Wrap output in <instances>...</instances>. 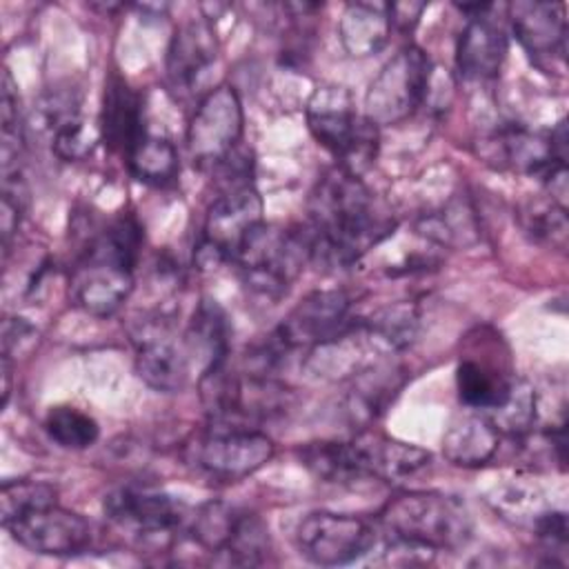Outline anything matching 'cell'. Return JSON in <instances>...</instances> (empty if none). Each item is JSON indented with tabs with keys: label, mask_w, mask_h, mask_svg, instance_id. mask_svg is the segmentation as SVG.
Instances as JSON below:
<instances>
[{
	"label": "cell",
	"mask_w": 569,
	"mask_h": 569,
	"mask_svg": "<svg viewBox=\"0 0 569 569\" xmlns=\"http://www.w3.org/2000/svg\"><path fill=\"white\" fill-rule=\"evenodd\" d=\"M491 149L500 167H509L538 178H542L553 164H565L553 158L549 147V133L540 136L522 127L502 129L493 138Z\"/></svg>",
	"instance_id": "d4e9b609"
},
{
	"label": "cell",
	"mask_w": 569,
	"mask_h": 569,
	"mask_svg": "<svg viewBox=\"0 0 569 569\" xmlns=\"http://www.w3.org/2000/svg\"><path fill=\"white\" fill-rule=\"evenodd\" d=\"M307 127L316 142L338 158V167L360 176L378 153V127L360 116L340 84H318L307 102Z\"/></svg>",
	"instance_id": "3957f363"
},
{
	"label": "cell",
	"mask_w": 569,
	"mask_h": 569,
	"mask_svg": "<svg viewBox=\"0 0 569 569\" xmlns=\"http://www.w3.org/2000/svg\"><path fill=\"white\" fill-rule=\"evenodd\" d=\"M242 122V102L236 89L229 84L211 89L198 102L187 129V147L193 162L202 167L224 162L240 142Z\"/></svg>",
	"instance_id": "9c48e42d"
},
{
	"label": "cell",
	"mask_w": 569,
	"mask_h": 569,
	"mask_svg": "<svg viewBox=\"0 0 569 569\" xmlns=\"http://www.w3.org/2000/svg\"><path fill=\"white\" fill-rule=\"evenodd\" d=\"M485 416L500 436L525 438L533 429L538 418L536 389L525 378H513L502 402Z\"/></svg>",
	"instance_id": "4316f807"
},
{
	"label": "cell",
	"mask_w": 569,
	"mask_h": 569,
	"mask_svg": "<svg viewBox=\"0 0 569 569\" xmlns=\"http://www.w3.org/2000/svg\"><path fill=\"white\" fill-rule=\"evenodd\" d=\"M4 529L20 547L40 556H76L91 545V525L58 502L31 511Z\"/></svg>",
	"instance_id": "8fae6325"
},
{
	"label": "cell",
	"mask_w": 569,
	"mask_h": 569,
	"mask_svg": "<svg viewBox=\"0 0 569 569\" xmlns=\"http://www.w3.org/2000/svg\"><path fill=\"white\" fill-rule=\"evenodd\" d=\"M309 242L302 229L258 224L231 262L238 264L242 282L269 300L282 298L309 262Z\"/></svg>",
	"instance_id": "277c9868"
},
{
	"label": "cell",
	"mask_w": 569,
	"mask_h": 569,
	"mask_svg": "<svg viewBox=\"0 0 569 569\" xmlns=\"http://www.w3.org/2000/svg\"><path fill=\"white\" fill-rule=\"evenodd\" d=\"M513 378L511 369L500 360L493 362L487 356L476 358L473 353H465L456 367L458 398L469 409L491 411L502 402Z\"/></svg>",
	"instance_id": "44dd1931"
},
{
	"label": "cell",
	"mask_w": 569,
	"mask_h": 569,
	"mask_svg": "<svg viewBox=\"0 0 569 569\" xmlns=\"http://www.w3.org/2000/svg\"><path fill=\"white\" fill-rule=\"evenodd\" d=\"M353 442L358 445L367 476L385 482L407 480L425 469L431 460V453L427 449L380 433H360L358 438H353Z\"/></svg>",
	"instance_id": "d6986e66"
},
{
	"label": "cell",
	"mask_w": 569,
	"mask_h": 569,
	"mask_svg": "<svg viewBox=\"0 0 569 569\" xmlns=\"http://www.w3.org/2000/svg\"><path fill=\"white\" fill-rule=\"evenodd\" d=\"M302 465L322 482H338L349 485L362 478H369L353 440H318L307 442L300 451Z\"/></svg>",
	"instance_id": "484cf974"
},
{
	"label": "cell",
	"mask_w": 569,
	"mask_h": 569,
	"mask_svg": "<svg viewBox=\"0 0 569 569\" xmlns=\"http://www.w3.org/2000/svg\"><path fill=\"white\" fill-rule=\"evenodd\" d=\"M133 291V271L113 262L84 258L71 278V296L87 313L107 318Z\"/></svg>",
	"instance_id": "9a60e30c"
},
{
	"label": "cell",
	"mask_w": 569,
	"mask_h": 569,
	"mask_svg": "<svg viewBox=\"0 0 569 569\" xmlns=\"http://www.w3.org/2000/svg\"><path fill=\"white\" fill-rule=\"evenodd\" d=\"M273 440L240 422L211 420V427L191 445V460L218 480H240L273 458Z\"/></svg>",
	"instance_id": "52a82bcc"
},
{
	"label": "cell",
	"mask_w": 569,
	"mask_h": 569,
	"mask_svg": "<svg viewBox=\"0 0 569 569\" xmlns=\"http://www.w3.org/2000/svg\"><path fill=\"white\" fill-rule=\"evenodd\" d=\"M267 553H269V531L264 522L256 513L242 511L236 525V531L220 556L229 565L251 567V565H260Z\"/></svg>",
	"instance_id": "e575fe53"
},
{
	"label": "cell",
	"mask_w": 569,
	"mask_h": 569,
	"mask_svg": "<svg viewBox=\"0 0 569 569\" xmlns=\"http://www.w3.org/2000/svg\"><path fill=\"white\" fill-rule=\"evenodd\" d=\"M305 227L309 258L322 267L345 269L393 233V220L382 213L360 176L336 167L325 173L309 198Z\"/></svg>",
	"instance_id": "6da1fadb"
},
{
	"label": "cell",
	"mask_w": 569,
	"mask_h": 569,
	"mask_svg": "<svg viewBox=\"0 0 569 569\" xmlns=\"http://www.w3.org/2000/svg\"><path fill=\"white\" fill-rule=\"evenodd\" d=\"M100 127L89 122L84 116H78L69 124H64L51 140V151L67 160V162H78L91 156L96 142L100 140Z\"/></svg>",
	"instance_id": "8d00e7d4"
},
{
	"label": "cell",
	"mask_w": 569,
	"mask_h": 569,
	"mask_svg": "<svg viewBox=\"0 0 569 569\" xmlns=\"http://www.w3.org/2000/svg\"><path fill=\"white\" fill-rule=\"evenodd\" d=\"M240 509L211 500L198 507V511L191 516L189 522V533L191 538L207 551L211 553H222L236 531V525L240 520Z\"/></svg>",
	"instance_id": "4dcf8cb0"
},
{
	"label": "cell",
	"mask_w": 569,
	"mask_h": 569,
	"mask_svg": "<svg viewBox=\"0 0 569 569\" xmlns=\"http://www.w3.org/2000/svg\"><path fill=\"white\" fill-rule=\"evenodd\" d=\"M129 171L133 178L147 182V184H169L178 176V151L173 142L160 136L144 133L133 149L127 153Z\"/></svg>",
	"instance_id": "f1b7e54d"
},
{
	"label": "cell",
	"mask_w": 569,
	"mask_h": 569,
	"mask_svg": "<svg viewBox=\"0 0 569 569\" xmlns=\"http://www.w3.org/2000/svg\"><path fill=\"white\" fill-rule=\"evenodd\" d=\"M58 502V491L53 485L42 480H7L0 487V520L2 527L49 505Z\"/></svg>",
	"instance_id": "1f68e13d"
},
{
	"label": "cell",
	"mask_w": 569,
	"mask_h": 569,
	"mask_svg": "<svg viewBox=\"0 0 569 569\" xmlns=\"http://www.w3.org/2000/svg\"><path fill=\"white\" fill-rule=\"evenodd\" d=\"M142 247V229L133 216L116 218L104 231H100L87 249L84 258L113 262L133 271Z\"/></svg>",
	"instance_id": "f546056e"
},
{
	"label": "cell",
	"mask_w": 569,
	"mask_h": 569,
	"mask_svg": "<svg viewBox=\"0 0 569 569\" xmlns=\"http://www.w3.org/2000/svg\"><path fill=\"white\" fill-rule=\"evenodd\" d=\"M104 513L120 527L144 538H171L187 525V507L169 493L120 487L104 498Z\"/></svg>",
	"instance_id": "30bf717a"
},
{
	"label": "cell",
	"mask_w": 569,
	"mask_h": 569,
	"mask_svg": "<svg viewBox=\"0 0 569 569\" xmlns=\"http://www.w3.org/2000/svg\"><path fill=\"white\" fill-rule=\"evenodd\" d=\"M100 136L109 149L129 153L133 144L144 136L142 127V100L120 78L111 76L104 84L102 111H100Z\"/></svg>",
	"instance_id": "e0dca14e"
},
{
	"label": "cell",
	"mask_w": 569,
	"mask_h": 569,
	"mask_svg": "<svg viewBox=\"0 0 569 569\" xmlns=\"http://www.w3.org/2000/svg\"><path fill=\"white\" fill-rule=\"evenodd\" d=\"M373 542L376 529L367 520L349 513L313 511L296 527L298 551L320 567L349 565L369 553Z\"/></svg>",
	"instance_id": "ba28073f"
},
{
	"label": "cell",
	"mask_w": 569,
	"mask_h": 569,
	"mask_svg": "<svg viewBox=\"0 0 569 569\" xmlns=\"http://www.w3.org/2000/svg\"><path fill=\"white\" fill-rule=\"evenodd\" d=\"M216 38L207 22L189 20L180 24L167 49V76L176 89H189L198 76L216 60Z\"/></svg>",
	"instance_id": "ffe728a7"
},
{
	"label": "cell",
	"mask_w": 569,
	"mask_h": 569,
	"mask_svg": "<svg viewBox=\"0 0 569 569\" xmlns=\"http://www.w3.org/2000/svg\"><path fill=\"white\" fill-rule=\"evenodd\" d=\"M231 327L224 309L216 300H200L184 333L189 362L200 367V376L229 362Z\"/></svg>",
	"instance_id": "ac0fdd59"
},
{
	"label": "cell",
	"mask_w": 569,
	"mask_h": 569,
	"mask_svg": "<svg viewBox=\"0 0 569 569\" xmlns=\"http://www.w3.org/2000/svg\"><path fill=\"white\" fill-rule=\"evenodd\" d=\"M36 340V329L24 318H7L2 325V356L11 360V356L20 353Z\"/></svg>",
	"instance_id": "74e56055"
},
{
	"label": "cell",
	"mask_w": 569,
	"mask_h": 569,
	"mask_svg": "<svg viewBox=\"0 0 569 569\" xmlns=\"http://www.w3.org/2000/svg\"><path fill=\"white\" fill-rule=\"evenodd\" d=\"M362 325L382 353L400 351L416 338L418 307L413 302H396L378 309Z\"/></svg>",
	"instance_id": "83f0119b"
},
{
	"label": "cell",
	"mask_w": 569,
	"mask_h": 569,
	"mask_svg": "<svg viewBox=\"0 0 569 569\" xmlns=\"http://www.w3.org/2000/svg\"><path fill=\"white\" fill-rule=\"evenodd\" d=\"M378 522L391 540L431 553L456 551L471 538L467 507L458 498L438 491H409L389 500Z\"/></svg>",
	"instance_id": "7a4b0ae2"
},
{
	"label": "cell",
	"mask_w": 569,
	"mask_h": 569,
	"mask_svg": "<svg viewBox=\"0 0 569 569\" xmlns=\"http://www.w3.org/2000/svg\"><path fill=\"white\" fill-rule=\"evenodd\" d=\"M487 11H491V7ZM487 11L469 16V22L458 38L456 64L467 80L496 78L507 56V33L500 22L487 16Z\"/></svg>",
	"instance_id": "2e32d148"
},
{
	"label": "cell",
	"mask_w": 569,
	"mask_h": 569,
	"mask_svg": "<svg viewBox=\"0 0 569 569\" xmlns=\"http://www.w3.org/2000/svg\"><path fill=\"white\" fill-rule=\"evenodd\" d=\"M80 113V100L69 89H51L33 104L31 111V127L38 136L47 138V142L71 120Z\"/></svg>",
	"instance_id": "d590c367"
},
{
	"label": "cell",
	"mask_w": 569,
	"mask_h": 569,
	"mask_svg": "<svg viewBox=\"0 0 569 569\" xmlns=\"http://www.w3.org/2000/svg\"><path fill=\"white\" fill-rule=\"evenodd\" d=\"M500 433L485 413H462L451 420L442 438V453L451 465L480 467L489 462L498 449Z\"/></svg>",
	"instance_id": "603a6c76"
},
{
	"label": "cell",
	"mask_w": 569,
	"mask_h": 569,
	"mask_svg": "<svg viewBox=\"0 0 569 569\" xmlns=\"http://www.w3.org/2000/svg\"><path fill=\"white\" fill-rule=\"evenodd\" d=\"M351 300L342 289H318L305 296L276 327L282 342L293 349H313L333 340L349 327Z\"/></svg>",
	"instance_id": "7c38bea8"
},
{
	"label": "cell",
	"mask_w": 569,
	"mask_h": 569,
	"mask_svg": "<svg viewBox=\"0 0 569 569\" xmlns=\"http://www.w3.org/2000/svg\"><path fill=\"white\" fill-rule=\"evenodd\" d=\"M511 29L527 56L545 67L565 64L567 20L558 2H516L509 7Z\"/></svg>",
	"instance_id": "5bb4252c"
},
{
	"label": "cell",
	"mask_w": 569,
	"mask_h": 569,
	"mask_svg": "<svg viewBox=\"0 0 569 569\" xmlns=\"http://www.w3.org/2000/svg\"><path fill=\"white\" fill-rule=\"evenodd\" d=\"M391 33L389 2H351L338 20V38L351 58L378 53Z\"/></svg>",
	"instance_id": "7402d4cb"
},
{
	"label": "cell",
	"mask_w": 569,
	"mask_h": 569,
	"mask_svg": "<svg viewBox=\"0 0 569 569\" xmlns=\"http://www.w3.org/2000/svg\"><path fill=\"white\" fill-rule=\"evenodd\" d=\"M44 431L58 447L76 451L91 447L100 436V427L89 413L67 405L49 409L44 418Z\"/></svg>",
	"instance_id": "836d02e7"
},
{
	"label": "cell",
	"mask_w": 569,
	"mask_h": 569,
	"mask_svg": "<svg viewBox=\"0 0 569 569\" xmlns=\"http://www.w3.org/2000/svg\"><path fill=\"white\" fill-rule=\"evenodd\" d=\"M431 80V60L416 47H402L382 64L365 96V118L376 127L407 120L427 98Z\"/></svg>",
	"instance_id": "5b68a950"
},
{
	"label": "cell",
	"mask_w": 569,
	"mask_h": 569,
	"mask_svg": "<svg viewBox=\"0 0 569 569\" xmlns=\"http://www.w3.org/2000/svg\"><path fill=\"white\" fill-rule=\"evenodd\" d=\"M24 204H27L24 200H18V198L4 196V193H2V198H0V229H2V242H4V247L9 244L13 231H16L18 224H20Z\"/></svg>",
	"instance_id": "f35d334b"
},
{
	"label": "cell",
	"mask_w": 569,
	"mask_h": 569,
	"mask_svg": "<svg viewBox=\"0 0 569 569\" xmlns=\"http://www.w3.org/2000/svg\"><path fill=\"white\" fill-rule=\"evenodd\" d=\"M138 351H136V373L138 378L162 393H176L184 389L191 362L184 351L171 336L164 320L140 322V329L133 331Z\"/></svg>",
	"instance_id": "4fadbf2b"
},
{
	"label": "cell",
	"mask_w": 569,
	"mask_h": 569,
	"mask_svg": "<svg viewBox=\"0 0 569 569\" xmlns=\"http://www.w3.org/2000/svg\"><path fill=\"white\" fill-rule=\"evenodd\" d=\"M520 220L525 231L545 244H551L553 249H565L569 238V222L565 207L553 202L551 198H536L527 200L520 209Z\"/></svg>",
	"instance_id": "d6a6232c"
},
{
	"label": "cell",
	"mask_w": 569,
	"mask_h": 569,
	"mask_svg": "<svg viewBox=\"0 0 569 569\" xmlns=\"http://www.w3.org/2000/svg\"><path fill=\"white\" fill-rule=\"evenodd\" d=\"M262 222V198L258 191L249 182L231 184L207 211L202 238L193 253L196 264L200 269H216L233 260L249 233Z\"/></svg>",
	"instance_id": "8992f818"
},
{
	"label": "cell",
	"mask_w": 569,
	"mask_h": 569,
	"mask_svg": "<svg viewBox=\"0 0 569 569\" xmlns=\"http://www.w3.org/2000/svg\"><path fill=\"white\" fill-rule=\"evenodd\" d=\"M400 387V369L382 360H376L351 376V389L347 393V411L351 420L367 422L376 418L393 400Z\"/></svg>",
	"instance_id": "cb8c5ba5"
},
{
	"label": "cell",
	"mask_w": 569,
	"mask_h": 569,
	"mask_svg": "<svg viewBox=\"0 0 569 569\" xmlns=\"http://www.w3.org/2000/svg\"><path fill=\"white\" fill-rule=\"evenodd\" d=\"M425 11V4H416V2H393L389 4V18H391V27L396 24L398 29L407 31L413 29V24L418 22L420 13Z\"/></svg>",
	"instance_id": "ab89813d"
}]
</instances>
